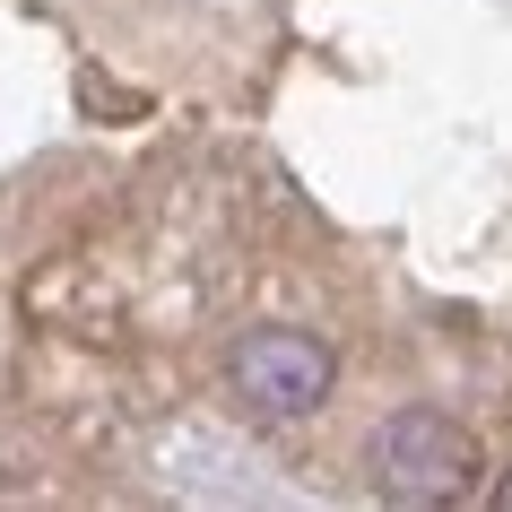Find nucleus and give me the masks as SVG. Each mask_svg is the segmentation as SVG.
Returning a JSON list of instances; mask_svg holds the SVG:
<instances>
[{
    "mask_svg": "<svg viewBox=\"0 0 512 512\" xmlns=\"http://www.w3.org/2000/svg\"><path fill=\"white\" fill-rule=\"evenodd\" d=\"M374 486L391 504H460L469 486H478V434L443 417V408H400V417H382L374 434Z\"/></svg>",
    "mask_w": 512,
    "mask_h": 512,
    "instance_id": "1",
    "label": "nucleus"
},
{
    "mask_svg": "<svg viewBox=\"0 0 512 512\" xmlns=\"http://www.w3.org/2000/svg\"><path fill=\"white\" fill-rule=\"evenodd\" d=\"M330 348L313 339V330H243L235 356H226V382H235V400L252 408V417H313V408L330 400Z\"/></svg>",
    "mask_w": 512,
    "mask_h": 512,
    "instance_id": "2",
    "label": "nucleus"
},
{
    "mask_svg": "<svg viewBox=\"0 0 512 512\" xmlns=\"http://www.w3.org/2000/svg\"><path fill=\"white\" fill-rule=\"evenodd\" d=\"M495 512H512V469H504V478H495Z\"/></svg>",
    "mask_w": 512,
    "mask_h": 512,
    "instance_id": "3",
    "label": "nucleus"
}]
</instances>
